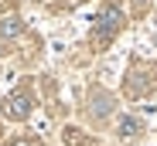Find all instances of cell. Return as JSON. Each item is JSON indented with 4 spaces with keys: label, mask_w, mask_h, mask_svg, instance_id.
Returning <instances> with one entry per match:
<instances>
[{
    "label": "cell",
    "mask_w": 157,
    "mask_h": 146,
    "mask_svg": "<svg viewBox=\"0 0 157 146\" xmlns=\"http://www.w3.org/2000/svg\"><path fill=\"white\" fill-rule=\"evenodd\" d=\"M157 85V68L154 65H144V68H137L133 75H130V82H126V95H144V92H150Z\"/></svg>",
    "instance_id": "obj_2"
},
{
    "label": "cell",
    "mask_w": 157,
    "mask_h": 146,
    "mask_svg": "<svg viewBox=\"0 0 157 146\" xmlns=\"http://www.w3.org/2000/svg\"><path fill=\"white\" fill-rule=\"evenodd\" d=\"M7 146H41V139H38V136H21V139H14V143H7Z\"/></svg>",
    "instance_id": "obj_7"
},
{
    "label": "cell",
    "mask_w": 157,
    "mask_h": 146,
    "mask_svg": "<svg viewBox=\"0 0 157 146\" xmlns=\"http://www.w3.org/2000/svg\"><path fill=\"white\" fill-rule=\"evenodd\" d=\"M17 4V0H0V10H4V7H14Z\"/></svg>",
    "instance_id": "obj_8"
},
{
    "label": "cell",
    "mask_w": 157,
    "mask_h": 146,
    "mask_svg": "<svg viewBox=\"0 0 157 146\" xmlns=\"http://www.w3.org/2000/svg\"><path fill=\"white\" fill-rule=\"evenodd\" d=\"M133 4H137V7H144V4H147V0H133Z\"/></svg>",
    "instance_id": "obj_9"
},
{
    "label": "cell",
    "mask_w": 157,
    "mask_h": 146,
    "mask_svg": "<svg viewBox=\"0 0 157 146\" xmlns=\"http://www.w3.org/2000/svg\"><path fill=\"white\" fill-rule=\"evenodd\" d=\"M65 143H68V146H92V143H89L82 133H78V129H65Z\"/></svg>",
    "instance_id": "obj_6"
},
{
    "label": "cell",
    "mask_w": 157,
    "mask_h": 146,
    "mask_svg": "<svg viewBox=\"0 0 157 146\" xmlns=\"http://www.w3.org/2000/svg\"><path fill=\"white\" fill-rule=\"evenodd\" d=\"M14 34H21V20L17 17H4L0 20V37H14Z\"/></svg>",
    "instance_id": "obj_5"
},
{
    "label": "cell",
    "mask_w": 157,
    "mask_h": 146,
    "mask_svg": "<svg viewBox=\"0 0 157 146\" xmlns=\"http://www.w3.org/2000/svg\"><path fill=\"white\" fill-rule=\"evenodd\" d=\"M31 105H34V102H31V95L21 88V92H14V95H7V99H4V116L21 123V119H28V116H31Z\"/></svg>",
    "instance_id": "obj_3"
},
{
    "label": "cell",
    "mask_w": 157,
    "mask_h": 146,
    "mask_svg": "<svg viewBox=\"0 0 157 146\" xmlns=\"http://www.w3.org/2000/svg\"><path fill=\"white\" fill-rule=\"evenodd\" d=\"M120 27H123V14H120L116 7H106V10L96 17V27H92V44L106 48V44L120 34Z\"/></svg>",
    "instance_id": "obj_1"
},
{
    "label": "cell",
    "mask_w": 157,
    "mask_h": 146,
    "mask_svg": "<svg viewBox=\"0 0 157 146\" xmlns=\"http://www.w3.org/2000/svg\"><path fill=\"white\" fill-rule=\"evenodd\" d=\"M140 133H144V123H140L137 116H123L120 119V136L123 139H137Z\"/></svg>",
    "instance_id": "obj_4"
}]
</instances>
